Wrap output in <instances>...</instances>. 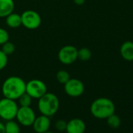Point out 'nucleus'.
<instances>
[{
	"instance_id": "26",
	"label": "nucleus",
	"mask_w": 133,
	"mask_h": 133,
	"mask_svg": "<svg viewBox=\"0 0 133 133\" xmlns=\"http://www.w3.org/2000/svg\"><path fill=\"white\" fill-rule=\"evenodd\" d=\"M43 133H54V132H52V131H47L43 132Z\"/></svg>"
},
{
	"instance_id": "9",
	"label": "nucleus",
	"mask_w": 133,
	"mask_h": 133,
	"mask_svg": "<svg viewBox=\"0 0 133 133\" xmlns=\"http://www.w3.org/2000/svg\"><path fill=\"white\" fill-rule=\"evenodd\" d=\"M64 91L71 97H78L84 93L85 85L79 79L70 78L64 84Z\"/></svg>"
},
{
	"instance_id": "1",
	"label": "nucleus",
	"mask_w": 133,
	"mask_h": 133,
	"mask_svg": "<svg viewBox=\"0 0 133 133\" xmlns=\"http://www.w3.org/2000/svg\"><path fill=\"white\" fill-rule=\"evenodd\" d=\"M26 82L18 76H10L7 78L2 85V92L4 97L14 100L25 92Z\"/></svg>"
},
{
	"instance_id": "15",
	"label": "nucleus",
	"mask_w": 133,
	"mask_h": 133,
	"mask_svg": "<svg viewBox=\"0 0 133 133\" xmlns=\"http://www.w3.org/2000/svg\"><path fill=\"white\" fill-rule=\"evenodd\" d=\"M6 133H21V128L19 123L14 120L6 121L5 124Z\"/></svg>"
},
{
	"instance_id": "24",
	"label": "nucleus",
	"mask_w": 133,
	"mask_h": 133,
	"mask_svg": "<svg viewBox=\"0 0 133 133\" xmlns=\"http://www.w3.org/2000/svg\"><path fill=\"white\" fill-rule=\"evenodd\" d=\"M73 1L78 6H82L85 3V0H73Z\"/></svg>"
},
{
	"instance_id": "25",
	"label": "nucleus",
	"mask_w": 133,
	"mask_h": 133,
	"mask_svg": "<svg viewBox=\"0 0 133 133\" xmlns=\"http://www.w3.org/2000/svg\"><path fill=\"white\" fill-rule=\"evenodd\" d=\"M0 133H6L5 131V124L0 121Z\"/></svg>"
},
{
	"instance_id": "3",
	"label": "nucleus",
	"mask_w": 133,
	"mask_h": 133,
	"mask_svg": "<svg viewBox=\"0 0 133 133\" xmlns=\"http://www.w3.org/2000/svg\"><path fill=\"white\" fill-rule=\"evenodd\" d=\"M59 107V100L54 93L47 92L38 99V109L43 115L50 117L58 111Z\"/></svg>"
},
{
	"instance_id": "18",
	"label": "nucleus",
	"mask_w": 133,
	"mask_h": 133,
	"mask_svg": "<svg viewBox=\"0 0 133 133\" xmlns=\"http://www.w3.org/2000/svg\"><path fill=\"white\" fill-rule=\"evenodd\" d=\"M56 78V80L58 81L59 83H60L62 85H64L66 82H68L71 78V75L66 71L59 70V71H57Z\"/></svg>"
},
{
	"instance_id": "20",
	"label": "nucleus",
	"mask_w": 133,
	"mask_h": 133,
	"mask_svg": "<svg viewBox=\"0 0 133 133\" xmlns=\"http://www.w3.org/2000/svg\"><path fill=\"white\" fill-rule=\"evenodd\" d=\"M5 54H6L7 56L11 55L12 53L14 52L15 51V45L13 42L8 41L6 42H5L3 45H2V49H1Z\"/></svg>"
},
{
	"instance_id": "21",
	"label": "nucleus",
	"mask_w": 133,
	"mask_h": 133,
	"mask_svg": "<svg viewBox=\"0 0 133 133\" xmlns=\"http://www.w3.org/2000/svg\"><path fill=\"white\" fill-rule=\"evenodd\" d=\"M9 39H10V35L7 31L4 28H0V45H2L5 42H8Z\"/></svg>"
},
{
	"instance_id": "5",
	"label": "nucleus",
	"mask_w": 133,
	"mask_h": 133,
	"mask_svg": "<svg viewBox=\"0 0 133 133\" xmlns=\"http://www.w3.org/2000/svg\"><path fill=\"white\" fill-rule=\"evenodd\" d=\"M21 24L27 29L35 30L40 27L42 18L39 14L32 10L24 11L21 14Z\"/></svg>"
},
{
	"instance_id": "7",
	"label": "nucleus",
	"mask_w": 133,
	"mask_h": 133,
	"mask_svg": "<svg viewBox=\"0 0 133 133\" xmlns=\"http://www.w3.org/2000/svg\"><path fill=\"white\" fill-rule=\"evenodd\" d=\"M58 59L64 65L74 63L78 59V49L71 45L63 46L58 52Z\"/></svg>"
},
{
	"instance_id": "8",
	"label": "nucleus",
	"mask_w": 133,
	"mask_h": 133,
	"mask_svg": "<svg viewBox=\"0 0 133 133\" xmlns=\"http://www.w3.org/2000/svg\"><path fill=\"white\" fill-rule=\"evenodd\" d=\"M36 114L31 107H20L16 115L17 122L24 127L32 126Z\"/></svg>"
},
{
	"instance_id": "6",
	"label": "nucleus",
	"mask_w": 133,
	"mask_h": 133,
	"mask_svg": "<svg viewBox=\"0 0 133 133\" xmlns=\"http://www.w3.org/2000/svg\"><path fill=\"white\" fill-rule=\"evenodd\" d=\"M25 92L32 99H38L47 92V86L44 82L39 79H32L26 83Z\"/></svg>"
},
{
	"instance_id": "13",
	"label": "nucleus",
	"mask_w": 133,
	"mask_h": 133,
	"mask_svg": "<svg viewBox=\"0 0 133 133\" xmlns=\"http://www.w3.org/2000/svg\"><path fill=\"white\" fill-rule=\"evenodd\" d=\"M15 3L14 0H0V17L5 18L14 12Z\"/></svg>"
},
{
	"instance_id": "16",
	"label": "nucleus",
	"mask_w": 133,
	"mask_h": 133,
	"mask_svg": "<svg viewBox=\"0 0 133 133\" xmlns=\"http://www.w3.org/2000/svg\"><path fill=\"white\" fill-rule=\"evenodd\" d=\"M92 57V52L89 49L83 47L78 49V59L82 61H88Z\"/></svg>"
},
{
	"instance_id": "11",
	"label": "nucleus",
	"mask_w": 133,
	"mask_h": 133,
	"mask_svg": "<svg viewBox=\"0 0 133 133\" xmlns=\"http://www.w3.org/2000/svg\"><path fill=\"white\" fill-rule=\"evenodd\" d=\"M86 129L85 123L80 118H73L66 122V133H85Z\"/></svg>"
},
{
	"instance_id": "17",
	"label": "nucleus",
	"mask_w": 133,
	"mask_h": 133,
	"mask_svg": "<svg viewBox=\"0 0 133 133\" xmlns=\"http://www.w3.org/2000/svg\"><path fill=\"white\" fill-rule=\"evenodd\" d=\"M107 124L112 128H117L121 125V118L118 115L113 114L107 118Z\"/></svg>"
},
{
	"instance_id": "12",
	"label": "nucleus",
	"mask_w": 133,
	"mask_h": 133,
	"mask_svg": "<svg viewBox=\"0 0 133 133\" xmlns=\"http://www.w3.org/2000/svg\"><path fill=\"white\" fill-rule=\"evenodd\" d=\"M120 54L126 61H133V42L126 41L120 47Z\"/></svg>"
},
{
	"instance_id": "14",
	"label": "nucleus",
	"mask_w": 133,
	"mask_h": 133,
	"mask_svg": "<svg viewBox=\"0 0 133 133\" xmlns=\"http://www.w3.org/2000/svg\"><path fill=\"white\" fill-rule=\"evenodd\" d=\"M6 18V24L10 28H17L21 26V17L17 13H11Z\"/></svg>"
},
{
	"instance_id": "23",
	"label": "nucleus",
	"mask_w": 133,
	"mask_h": 133,
	"mask_svg": "<svg viewBox=\"0 0 133 133\" xmlns=\"http://www.w3.org/2000/svg\"><path fill=\"white\" fill-rule=\"evenodd\" d=\"M66 121H63V120H59L55 123V128L56 130L59 131H63L66 130Z\"/></svg>"
},
{
	"instance_id": "10",
	"label": "nucleus",
	"mask_w": 133,
	"mask_h": 133,
	"mask_svg": "<svg viewBox=\"0 0 133 133\" xmlns=\"http://www.w3.org/2000/svg\"><path fill=\"white\" fill-rule=\"evenodd\" d=\"M50 125H51V121L49 117H47L43 114L36 117L32 124L35 131L37 133H43L49 131Z\"/></svg>"
},
{
	"instance_id": "19",
	"label": "nucleus",
	"mask_w": 133,
	"mask_h": 133,
	"mask_svg": "<svg viewBox=\"0 0 133 133\" xmlns=\"http://www.w3.org/2000/svg\"><path fill=\"white\" fill-rule=\"evenodd\" d=\"M18 102L21 107H31L32 103V98L25 92L18 98Z\"/></svg>"
},
{
	"instance_id": "2",
	"label": "nucleus",
	"mask_w": 133,
	"mask_h": 133,
	"mask_svg": "<svg viewBox=\"0 0 133 133\" xmlns=\"http://www.w3.org/2000/svg\"><path fill=\"white\" fill-rule=\"evenodd\" d=\"M90 111L96 118L107 119L109 116L114 114L115 105L111 99L106 97H100L92 103Z\"/></svg>"
},
{
	"instance_id": "4",
	"label": "nucleus",
	"mask_w": 133,
	"mask_h": 133,
	"mask_svg": "<svg viewBox=\"0 0 133 133\" xmlns=\"http://www.w3.org/2000/svg\"><path fill=\"white\" fill-rule=\"evenodd\" d=\"M19 107L16 100L3 98L0 99V117L5 121H10L16 118Z\"/></svg>"
},
{
	"instance_id": "22",
	"label": "nucleus",
	"mask_w": 133,
	"mask_h": 133,
	"mask_svg": "<svg viewBox=\"0 0 133 133\" xmlns=\"http://www.w3.org/2000/svg\"><path fill=\"white\" fill-rule=\"evenodd\" d=\"M8 63V56L0 49V71L3 70Z\"/></svg>"
}]
</instances>
